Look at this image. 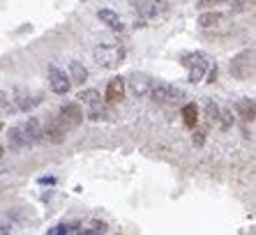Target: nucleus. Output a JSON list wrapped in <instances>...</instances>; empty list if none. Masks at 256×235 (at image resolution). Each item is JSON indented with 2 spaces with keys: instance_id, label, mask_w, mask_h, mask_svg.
Returning a JSON list of instances; mask_svg holds the SVG:
<instances>
[{
  "instance_id": "obj_15",
  "label": "nucleus",
  "mask_w": 256,
  "mask_h": 235,
  "mask_svg": "<svg viewBox=\"0 0 256 235\" xmlns=\"http://www.w3.org/2000/svg\"><path fill=\"white\" fill-rule=\"evenodd\" d=\"M70 76L74 83H78V86H84L86 81H88V70H86L78 60H72L70 62Z\"/></svg>"
},
{
  "instance_id": "obj_17",
  "label": "nucleus",
  "mask_w": 256,
  "mask_h": 235,
  "mask_svg": "<svg viewBox=\"0 0 256 235\" xmlns=\"http://www.w3.org/2000/svg\"><path fill=\"white\" fill-rule=\"evenodd\" d=\"M182 120H185V124L190 127V130H194L196 127V122H198V108H196V104H185L182 106Z\"/></svg>"
},
{
  "instance_id": "obj_18",
  "label": "nucleus",
  "mask_w": 256,
  "mask_h": 235,
  "mask_svg": "<svg viewBox=\"0 0 256 235\" xmlns=\"http://www.w3.org/2000/svg\"><path fill=\"white\" fill-rule=\"evenodd\" d=\"M81 104H88V106H95V104H100L102 102V97H100V92L97 90H84V92H78V97H76Z\"/></svg>"
},
{
  "instance_id": "obj_24",
  "label": "nucleus",
  "mask_w": 256,
  "mask_h": 235,
  "mask_svg": "<svg viewBox=\"0 0 256 235\" xmlns=\"http://www.w3.org/2000/svg\"><path fill=\"white\" fill-rule=\"evenodd\" d=\"M222 2H228V0H198V7L201 10H208V7H217Z\"/></svg>"
},
{
  "instance_id": "obj_25",
  "label": "nucleus",
  "mask_w": 256,
  "mask_h": 235,
  "mask_svg": "<svg viewBox=\"0 0 256 235\" xmlns=\"http://www.w3.org/2000/svg\"><path fill=\"white\" fill-rule=\"evenodd\" d=\"M231 124H233L231 113H228V111H222V130H228Z\"/></svg>"
},
{
  "instance_id": "obj_23",
  "label": "nucleus",
  "mask_w": 256,
  "mask_h": 235,
  "mask_svg": "<svg viewBox=\"0 0 256 235\" xmlns=\"http://www.w3.org/2000/svg\"><path fill=\"white\" fill-rule=\"evenodd\" d=\"M132 5L136 7L138 12L150 14V7H152V2H150V0H132Z\"/></svg>"
},
{
  "instance_id": "obj_1",
  "label": "nucleus",
  "mask_w": 256,
  "mask_h": 235,
  "mask_svg": "<svg viewBox=\"0 0 256 235\" xmlns=\"http://www.w3.org/2000/svg\"><path fill=\"white\" fill-rule=\"evenodd\" d=\"M92 56H95V60H97V65L100 67L114 70V67H118L120 60L125 58V51H122L118 44H100Z\"/></svg>"
},
{
  "instance_id": "obj_8",
  "label": "nucleus",
  "mask_w": 256,
  "mask_h": 235,
  "mask_svg": "<svg viewBox=\"0 0 256 235\" xmlns=\"http://www.w3.org/2000/svg\"><path fill=\"white\" fill-rule=\"evenodd\" d=\"M14 102H16L18 111H32L35 106L42 104V94H32V92H26V90H16V92H14Z\"/></svg>"
},
{
  "instance_id": "obj_13",
  "label": "nucleus",
  "mask_w": 256,
  "mask_h": 235,
  "mask_svg": "<svg viewBox=\"0 0 256 235\" xmlns=\"http://www.w3.org/2000/svg\"><path fill=\"white\" fill-rule=\"evenodd\" d=\"M24 127H26V132H28V136H30V141H32V146H37V143H42V141H46L44 138V124L37 120V118H28L24 122Z\"/></svg>"
},
{
  "instance_id": "obj_21",
  "label": "nucleus",
  "mask_w": 256,
  "mask_h": 235,
  "mask_svg": "<svg viewBox=\"0 0 256 235\" xmlns=\"http://www.w3.org/2000/svg\"><path fill=\"white\" fill-rule=\"evenodd\" d=\"M88 118H90V120H104V118H108V111L104 108V106H102V102H100V104L90 106Z\"/></svg>"
},
{
  "instance_id": "obj_16",
  "label": "nucleus",
  "mask_w": 256,
  "mask_h": 235,
  "mask_svg": "<svg viewBox=\"0 0 256 235\" xmlns=\"http://www.w3.org/2000/svg\"><path fill=\"white\" fill-rule=\"evenodd\" d=\"M224 18L226 16L222 12H203L201 16H198V26H201V28H214V26H220Z\"/></svg>"
},
{
  "instance_id": "obj_2",
  "label": "nucleus",
  "mask_w": 256,
  "mask_h": 235,
  "mask_svg": "<svg viewBox=\"0 0 256 235\" xmlns=\"http://www.w3.org/2000/svg\"><path fill=\"white\" fill-rule=\"evenodd\" d=\"M58 120L62 122V127H65L67 132L76 130L78 124L84 122V111H81V102H70V104L62 106V108H60V113H58Z\"/></svg>"
},
{
  "instance_id": "obj_11",
  "label": "nucleus",
  "mask_w": 256,
  "mask_h": 235,
  "mask_svg": "<svg viewBox=\"0 0 256 235\" xmlns=\"http://www.w3.org/2000/svg\"><path fill=\"white\" fill-rule=\"evenodd\" d=\"M252 58H254V53H250V51H244V53H240V56H236V58L231 60V74L236 78H247V72L242 70V67H252L250 62H252Z\"/></svg>"
},
{
  "instance_id": "obj_19",
  "label": "nucleus",
  "mask_w": 256,
  "mask_h": 235,
  "mask_svg": "<svg viewBox=\"0 0 256 235\" xmlns=\"http://www.w3.org/2000/svg\"><path fill=\"white\" fill-rule=\"evenodd\" d=\"M81 228H84V226H81V224H60V226H56V228H51L48 230V233L51 235H62V233H81Z\"/></svg>"
},
{
  "instance_id": "obj_27",
  "label": "nucleus",
  "mask_w": 256,
  "mask_h": 235,
  "mask_svg": "<svg viewBox=\"0 0 256 235\" xmlns=\"http://www.w3.org/2000/svg\"><path fill=\"white\" fill-rule=\"evenodd\" d=\"M194 136H196V146H203V134H201V132H198V134H194Z\"/></svg>"
},
{
  "instance_id": "obj_10",
  "label": "nucleus",
  "mask_w": 256,
  "mask_h": 235,
  "mask_svg": "<svg viewBox=\"0 0 256 235\" xmlns=\"http://www.w3.org/2000/svg\"><path fill=\"white\" fill-rule=\"evenodd\" d=\"M122 97H125V78H120V76L111 78L106 86V92H104V100L108 104H118Z\"/></svg>"
},
{
  "instance_id": "obj_12",
  "label": "nucleus",
  "mask_w": 256,
  "mask_h": 235,
  "mask_svg": "<svg viewBox=\"0 0 256 235\" xmlns=\"http://www.w3.org/2000/svg\"><path fill=\"white\" fill-rule=\"evenodd\" d=\"M97 16H100L102 24L108 26V28L114 30V32H122V30H125V26H122V18H120L118 14L114 12V10H108V7H102L100 12H97Z\"/></svg>"
},
{
  "instance_id": "obj_26",
  "label": "nucleus",
  "mask_w": 256,
  "mask_h": 235,
  "mask_svg": "<svg viewBox=\"0 0 256 235\" xmlns=\"http://www.w3.org/2000/svg\"><path fill=\"white\" fill-rule=\"evenodd\" d=\"M7 111H10V113H14V106L10 104V100H7V94L2 92V116H7Z\"/></svg>"
},
{
  "instance_id": "obj_20",
  "label": "nucleus",
  "mask_w": 256,
  "mask_h": 235,
  "mask_svg": "<svg viewBox=\"0 0 256 235\" xmlns=\"http://www.w3.org/2000/svg\"><path fill=\"white\" fill-rule=\"evenodd\" d=\"M206 118H210V120H212V122H217V120H220V118H222V111H220V106L214 104L212 100H208V102H206Z\"/></svg>"
},
{
  "instance_id": "obj_9",
  "label": "nucleus",
  "mask_w": 256,
  "mask_h": 235,
  "mask_svg": "<svg viewBox=\"0 0 256 235\" xmlns=\"http://www.w3.org/2000/svg\"><path fill=\"white\" fill-rule=\"evenodd\" d=\"M152 83L148 76H143V74H134L130 78V90L134 97H150V90H152Z\"/></svg>"
},
{
  "instance_id": "obj_4",
  "label": "nucleus",
  "mask_w": 256,
  "mask_h": 235,
  "mask_svg": "<svg viewBox=\"0 0 256 235\" xmlns=\"http://www.w3.org/2000/svg\"><path fill=\"white\" fill-rule=\"evenodd\" d=\"M178 97H182V92H180L176 86H171V83H164V81L152 83V90H150V100L152 102L168 104V102H176Z\"/></svg>"
},
{
  "instance_id": "obj_3",
  "label": "nucleus",
  "mask_w": 256,
  "mask_h": 235,
  "mask_svg": "<svg viewBox=\"0 0 256 235\" xmlns=\"http://www.w3.org/2000/svg\"><path fill=\"white\" fill-rule=\"evenodd\" d=\"M182 65L190 70V83H198L208 70V60L201 53H190V56H182Z\"/></svg>"
},
{
  "instance_id": "obj_14",
  "label": "nucleus",
  "mask_w": 256,
  "mask_h": 235,
  "mask_svg": "<svg viewBox=\"0 0 256 235\" xmlns=\"http://www.w3.org/2000/svg\"><path fill=\"white\" fill-rule=\"evenodd\" d=\"M236 113H238V118H242L244 122H252L256 118V104L252 100H238L236 102Z\"/></svg>"
},
{
  "instance_id": "obj_6",
  "label": "nucleus",
  "mask_w": 256,
  "mask_h": 235,
  "mask_svg": "<svg viewBox=\"0 0 256 235\" xmlns=\"http://www.w3.org/2000/svg\"><path fill=\"white\" fill-rule=\"evenodd\" d=\"M72 76H67L62 70H58V67H51L48 70V86H51V90H54L56 94H67L72 90Z\"/></svg>"
},
{
  "instance_id": "obj_22",
  "label": "nucleus",
  "mask_w": 256,
  "mask_h": 235,
  "mask_svg": "<svg viewBox=\"0 0 256 235\" xmlns=\"http://www.w3.org/2000/svg\"><path fill=\"white\" fill-rule=\"evenodd\" d=\"M106 224L104 222H90L88 226H84L81 228V233H106Z\"/></svg>"
},
{
  "instance_id": "obj_7",
  "label": "nucleus",
  "mask_w": 256,
  "mask_h": 235,
  "mask_svg": "<svg viewBox=\"0 0 256 235\" xmlns=\"http://www.w3.org/2000/svg\"><path fill=\"white\" fill-rule=\"evenodd\" d=\"M7 143H10L12 150H26V148L32 146V141H30V136H28V132H26L24 124H14V127H10V132H7Z\"/></svg>"
},
{
  "instance_id": "obj_5",
  "label": "nucleus",
  "mask_w": 256,
  "mask_h": 235,
  "mask_svg": "<svg viewBox=\"0 0 256 235\" xmlns=\"http://www.w3.org/2000/svg\"><path fill=\"white\" fill-rule=\"evenodd\" d=\"M67 136V130L62 127V122L58 120V116L54 118H46V124H44V138H46L51 146H60L65 141Z\"/></svg>"
}]
</instances>
